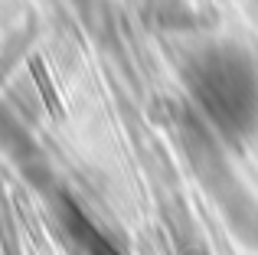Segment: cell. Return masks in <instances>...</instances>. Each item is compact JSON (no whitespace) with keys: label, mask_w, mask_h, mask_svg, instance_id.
Here are the masks:
<instances>
[{"label":"cell","mask_w":258,"mask_h":255,"mask_svg":"<svg viewBox=\"0 0 258 255\" xmlns=\"http://www.w3.org/2000/svg\"><path fill=\"white\" fill-rule=\"evenodd\" d=\"M196 95L203 98V105L209 108V115L219 124H226V131H245V124L255 118V76L242 59L235 56H209L200 66L193 79Z\"/></svg>","instance_id":"obj_1"}]
</instances>
